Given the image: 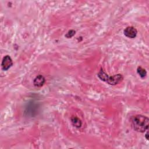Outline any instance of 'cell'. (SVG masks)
Instances as JSON below:
<instances>
[{
    "label": "cell",
    "mask_w": 149,
    "mask_h": 149,
    "mask_svg": "<svg viewBox=\"0 0 149 149\" xmlns=\"http://www.w3.org/2000/svg\"><path fill=\"white\" fill-rule=\"evenodd\" d=\"M132 123L133 129L139 132H144L148 128V119L147 117L137 115L132 119Z\"/></svg>",
    "instance_id": "1"
},
{
    "label": "cell",
    "mask_w": 149,
    "mask_h": 149,
    "mask_svg": "<svg viewBox=\"0 0 149 149\" xmlns=\"http://www.w3.org/2000/svg\"><path fill=\"white\" fill-rule=\"evenodd\" d=\"M97 76L101 80L105 81L110 85H116L120 83L123 79V76L120 74L109 76L102 69L98 73Z\"/></svg>",
    "instance_id": "2"
},
{
    "label": "cell",
    "mask_w": 149,
    "mask_h": 149,
    "mask_svg": "<svg viewBox=\"0 0 149 149\" xmlns=\"http://www.w3.org/2000/svg\"><path fill=\"white\" fill-rule=\"evenodd\" d=\"M13 65L12 59L9 55L5 56L2 61L1 63V66L2 69L3 70H8Z\"/></svg>",
    "instance_id": "3"
},
{
    "label": "cell",
    "mask_w": 149,
    "mask_h": 149,
    "mask_svg": "<svg viewBox=\"0 0 149 149\" xmlns=\"http://www.w3.org/2000/svg\"><path fill=\"white\" fill-rule=\"evenodd\" d=\"M123 33L126 37L130 38H133L136 37L137 33V31L135 27L132 26H129L124 30Z\"/></svg>",
    "instance_id": "4"
},
{
    "label": "cell",
    "mask_w": 149,
    "mask_h": 149,
    "mask_svg": "<svg viewBox=\"0 0 149 149\" xmlns=\"http://www.w3.org/2000/svg\"><path fill=\"white\" fill-rule=\"evenodd\" d=\"M44 83H45V78L42 75L37 76L33 81V84L34 86L37 87H42Z\"/></svg>",
    "instance_id": "5"
},
{
    "label": "cell",
    "mask_w": 149,
    "mask_h": 149,
    "mask_svg": "<svg viewBox=\"0 0 149 149\" xmlns=\"http://www.w3.org/2000/svg\"><path fill=\"white\" fill-rule=\"evenodd\" d=\"M71 122H72V125L77 128L80 127L81 126V121L77 117H76V116L72 117Z\"/></svg>",
    "instance_id": "6"
},
{
    "label": "cell",
    "mask_w": 149,
    "mask_h": 149,
    "mask_svg": "<svg viewBox=\"0 0 149 149\" xmlns=\"http://www.w3.org/2000/svg\"><path fill=\"white\" fill-rule=\"evenodd\" d=\"M137 72L139 74V76L141 77H142V78H144V77H145L146 76V74H147L146 70L144 68L141 67V66H139L137 68Z\"/></svg>",
    "instance_id": "7"
},
{
    "label": "cell",
    "mask_w": 149,
    "mask_h": 149,
    "mask_svg": "<svg viewBox=\"0 0 149 149\" xmlns=\"http://www.w3.org/2000/svg\"><path fill=\"white\" fill-rule=\"evenodd\" d=\"M75 34V31L71 30L70 31H68V33H67V34L65 35V36L67 38H71L72 36H73Z\"/></svg>",
    "instance_id": "8"
},
{
    "label": "cell",
    "mask_w": 149,
    "mask_h": 149,
    "mask_svg": "<svg viewBox=\"0 0 149 149\" xmlns=\"http://www.w3.org/2000/svg\"><path fill=\"white\" fill-rule=\"evenodd\" d=\"M148 132H147L146 133V139H147V140H148Z\"/></svg>",
    "instance_id": "9"
}]
</instances>
